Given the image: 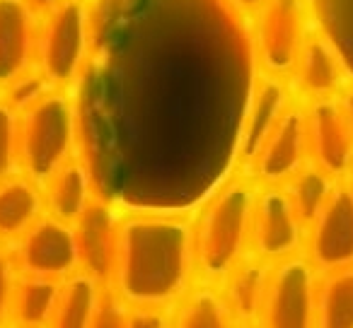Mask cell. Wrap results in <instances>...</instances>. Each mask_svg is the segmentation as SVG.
Wrapping results in <instances>:
<instances>
[{"mask_svg":"<svg viewBox=\"0 0 353 328\" xmlns=\"http://www.w3.org/2000/svg\"><path fill=\"white\" fill-rule=\"evenodd\" d=\"M285 191H288V196H290V201H293L303 225H312V220L319 215V210L324 208L327 198L332 196L327 174L317 167L300 169L295 177L288 179Z\"/></svg>","mask_w":353,"mask_h":328,"instance_id":"cell-24","label":"cell"},{"mask_svg":"<svg viewBox=\"0 0 353 328\" xmlns=\"http://www.w3.org/2000/svg\"><path fill=\"white\" fill-rule=\"evenodd\" d=\"M20 172V113L0 99V182Z\"/></svg>","mask_w":353,"mask_h":328,"instance_id":"cell-25","label":"cell"},{"mask_svg":"<svg viewBox=\"0 0 353 328\" xmlns=\"http://www.w3.org/2000/svg\"><path fill=\"white\" fill-rule=\"evenodd\" d=\"M269 275L271 265L266 261L256 259L254 254H250L218 285L235 321L259 318L261 304H264L266 297V287H269Z\"/></svg>","mask_w":353,"mask_h":328,"instance_id":"cell-18","label":"cell"},{"mask_svg":"<svg viewBox=\"0 0 353 328\" xmlns=\"http://www.w3.org/2000/svg\"><path fill=\"white\" fill-rule=\"evenodd\" d=\"M10 328H17V326H10Z\"/></svg>","mask_w":353,"mask_h":328,"instance_id":"cell-33","label":"cell"},{"mask_svg":"<svg viewBox=\"0 0 353 328\" xmlns=\"http://www.w3.org/2000/svg\"><path fill=\"white\" fill-rule=\"evenodd\" d=\"M172 328H235V316L218 285L196 283L172 311Z\"/></svg>","mask_w":353,"mask_h":328,"instance_id":"cell-21","label":"cell"},{"mask_svg":"<svg viewBox=\"0 0 353 328\" xmlns=\"http://www.w3.org/2000/svg\"><path fill=\"white\" fill-rule=\"evenodd\" d=\"M235 328H261V323L256 318H252V321H235Z\"/></svg>","mask_w":353,"mask_h":328,"instance_id":"cell-32","label":"cell"},{"mask_svg":"<svg viewBox=\"0 0 353 328\" xmlns=\"http://www.w3.org/2000/svg\"><path fill=\"white\" fill-rule=\"evenodd\" d=\"M305 150H307V118L298 109H288L242 174L254 184L276 186L303 169Z\"/></svg>","mask_w":353,"mask_h":328,"instance_id":"cell-10","label":"cell"},{"mask_svg":"<svg viewBox=\"0 0 353 328\" xmlns=\"http://www.w3.org/2000/svg\"><path fill=\"white\" fill-rule=\"evenodd\" d=\"M230 3H232V6L240 8V10L245 12V15H250V17H252L256 10H259L261 6H264L266 0H230Z\"/></svg>","mask_w":353,"mask_h":328,"instance_id":"cell-30","label":"cell"},{"mask_svg":"<svg viewBox=\"0 0 353 328\" xmlns=\"http://www.w3.org/2000/svg\"><path fill=\"white\" fill-rule=\"evenodd\" d=\"M194 285V212L121 210L109 289L126 307L174 309Z\"/></svg>","mask_w":353,"mask_h":328,"instance_id":"cell-2","label":"cell"},{"mask_svg":"<svg viewBox=\"0 0 353 328\" xmlns=\"http://www.w3.org/2000/svg\"><path fill=\"white\" fill-rule=\"evenodd\" d=\"M351 135L341 107L332 102H317L307 116V147H312L322 172H341L351 160Z\"/></svg>","mask_w":353,"mask_h":328,"instance_id":"cell-15","label":"cell"},{"mask_svg":"<svg viewBox=\"0 0 353 328\" xmlns=\"http://www.w3.org/2000/svg\"><path fill=\"white\" fill-rule=\"evenodd\" d=\"M300 220L285 188L264 186L256 191L254 220H252V254L256 259L283 261L295 254L300 244Z\"/></svg>","mask_w":353,"mask_h":328,"instance_id":"cell-9","label":"cell"},{"mask_svg":"<svg viewBox=\"0 0 353 328\" xmlns=\"http://www.w3.org/2000/svg\"><path fill=\"white\" fill-rule=\"evenodd\" d=\"M259 73L252 17L230 0H90L70 92L94 193L119 210L196 212L237 174Z\"/></svg>","mask_w":353,"mask_h":328,"instance_id":"cell-1","label":"cell"},{"mask_svg":"<svg viewBox=\"0 0 353 328\" xmlns=\"http://www.w3.org/2000/svg\"><path fill=\"white\" fill-rule=\"evenodd\" d=\"M288 89L281 83V78L259 73L252 92L250 107H247L245 121L240 131V145H237V172H245L266 142V138L274 133L283 113L288 111Z\"/></svg>","mask_w":353,"mask_h":328,"instance_id":"cell-13","label":"cell"},{"mask_svg":"<svg viewBox=\"0 0 353 328\" xmlns=\"http://www.w3.org/2000/svg\"><path fill=\"white\" fill-rule=\"evenodd\" d=\"M107 285L97 283L88 273H75L61 285L54 316L46 328H92Z\"/></svg>","mask_w":353,"mask_h":328,"instance_id":"cell-19","label":"cell"},{"mask_svg":"<svg viewBox=\"0 0 353 328\" xmlns=\"http://www.w3.org/2000/svg\"><path fill=\"white\" fill-rule=\"evenodd\" d=\"M78 155V111L70 89L51 87L20 111V172L41 184Z\"/></svg>","mask_w":353,"mask_h":328,"instance_id":"cell-4","label":"cell"},{"mask_svg":"<svg viewBox=\"0 0 353 328\" xmlns=\"http://www.w3.org/2000/svg\"><path fill=\"white\" fill-rule=\"evenodd\" d=\"M41 215L46 208L39 184L22 172L0 182V244L15 246Z\"/></svg>","mask_w":353,"mask_h":328,"instance_id":"cell-16","label":"cell"},{"mask_svg":"<svg viewBox=\"0 0 353 328\" xmlns=\"http://www.w3.org/2000/svg\"><path fill=\"white\" fill-rule=\"evenodd\" d=\"M39 20L22 0H0V89L34 68Z\"/></svg>","mask_w":353,"mask_h":328,"instance_id":"cell-14","label":"cell"},{"mask_svg":"<svg viewBox=\"0 0 353 328\" xmlns=\"http://www.w3.org/2000/svg\"><path fill=\"white\" fill-rule=\"evenodd\" d=\"M317 328H353V270L339 268L319 287Z\"/></svg>","mask_w":353,"mask_h":328,"instance_id":"cell-22","label":"cell"},{"mask_svg":"<svg viewBox=\"0 0 353 328\" xmlns=\"http://www.w3.org/2000/svg\"><path fill=\"white\" fill-rule=\"evenodd\" d=\"M12 249L22 275L68 280L80 270L73 225L59 217L41 215Z\"/></svg>","mask_w":353,"mask_h":328,"instance_id":"cell-8","label":"cell"},{"mask_svg":"<svg viewBox=\"0 0 353 328\" xmlns=\"http://www.w3.org/2000/svg\"><path fill=\"white\" fill-rule=\"evenodd\" d=\"M298 80L307 92L324 94L336 85L339 65L332 49L322 39H307L303 46V54L298 58Z\"/></svg>","mask_w":353,"mask_h":328,"instance_id":"cell-23","label":"cell"},{"mask_svg":"<svg viewBox=\"0 0 353 328\" xmlns=\"http://www.w3.org/2000/svg\"><path fill=\"white\" fill-rule=\"evenodd\" d=\"M343 113H346L348 123H351V128H353V97L346 99V104H343Z\"/></svg>","mask_w":353,"mask_h":328,"instance_id":"cell-31","label":"cell"},{"mask_svg":"<svg viewBox=\"0 0 353 328\" xmlns=\"http://www.w3.org/2000/svg\"><path fill=\"white\" fill-rule=\"evenodd\" d=\"M41 193H44V208L46 215L59 217V220L73 225L85 208L90 206L97 193H94L92 174H90L88 164L75 155L70 162H65L63 167L56 169L44 184H41Z\"/></svg>","mask_w":353,"mask_h":328,"instance_id":"cell-17","label":"cell"},{"mask_svg":"<svg viewBox=\"0 0 353 328\" xmlns=\"http://www.w3.org/2000/svg\"><path fill=\"white\" fill-rule=\"evenodd\" d=\"M256 321L261 328H317V289L307 261L290 256L271 268Z\"/></svg>","mask_w":353,"mask_h":328,"instance_id":"cell-7","label":"cell"},{"mask_svg":"<svg viewBox=\"0 0 353 328\" xmlns=\"http://www.w3.org/2000/svg\"><path fill=\"white\" fill-rule=\"evenodd\" d=\"M123 318H126V304L107 287L92 328H123Z\"/></svg>","mask_w":353,"mask_h":328,"instance_id":"cell-28","label":"cell"},{"mask_svg":"<svg viewBox=\"0 0 353 328\" xmlns=\"http://www.w3.org/2000/svg\"><path fill=\"white\" fill-rule=\"evenodd\" d=\"M90 54V0H61L39 20L34 65L54 87L70 89Z\"/></svg>","mask_w":353,"mask_h":328,"instance_id":"cell-5","label":"cell"},{"mask_svg":"<svg viewBox=\"0 0 353 328\" xmlns=\"http://www.w3.org/2000/svg\"><path fill=\"white\" fill-rule=\"evenodd\" d=\"M174 309L157 307H126L123 328H172Z\"/></svg>","mask_w":353,"mask_h":328,"instance_id":"cell-27","label":"cell"},{"mask_svg":"<svg viewBox=\"0 0 353 328\" xmlns=\"http://www.w3.org/2000/svg\"><path fill=\"white\" fill-rule=\"evenodd\" d=\"M63 280L20 275L12 297L10 326L17 328H46L54 316Z\"/></svg>","mask_w":353,"mask_h":328,"instance_id":"cell-20","label":"cell"},{"mask_svg":"<svg viewBox=\"0 0 353 328\" xmlns=\"http://www.w3.org/2000/svg\"><path fill=\"white\" fill-rule=\"evenodd\" d=\"M27 8H30V12L37 17V20H41V17L46 15V12H51L56 6H59L61 0H22Z\"/></svg>","mask_w":353,"mask_h":328,"instance_id":"cell-29","label":"cell"},{"mask_svg":"<svg viewBox=\"0 0 353 328\" xmlns=\"http://www.w3.org/2000/svg\"><path fill=\"white\" fill-rule=\"evenodd\" d=\"M312 261L319 268L339 270L353 263V193L332 191L312 220Z\"/></svg>","mask_w":353,"mask_h":328,"instance_id":"cell-12","label":"cell"},{"mask_svg":"<svg viewBox=\"0 0 353 328\" xmlns=\"http://www.w3.org/2000/svg\"><path fill=\"white\" fill-rule=\"evenodd\" d=\"M252 20L254 54L261 73L279 78L295 70L307 41L303 0H266Z\"/></svg>","mask_w":353,"mask_h":328,"instance_id":"cell-6","label":"cell"},{"mask_svg":"<svg viewBox=\"0 0 353 328\" xmlns=\"http://www.w3.org/2000/svg\"><path fill=\"white\" fill-rule=\"evenodd\" d=\"M256 191V184L237 172L194 212L196 283L221 285L228 273L252 254Z\"/></svg>","mask_w":353,"mask_h":328,"instance_id":"cell-3","label":"cell"},{"mask_svg":"<svg viewBox=\"0 0 353 328\" xmlns=\"http://www.w3.org/2000/svg\"><path fill=\"white\" fill-rule=\"evenodd\" d=\"M20 275L22 273L15 259V249L8 244H0V328H10L12 297H15Z\"/></svg>","mask_w":353,"mask_h":328,"instance_id":"cell-26","label":"cell"},{"mask_svg":"<svg viewBox=\"0 0 353 328\" xmlns=\"http://www.w3.org/2000/svg\"><path fill=\"white\" fill-rule=\"evenodd\" d=\"M119 220H121V210L104 198L94 196L83 215L73 222L80 273H88L90 278L107 287L114 268V254H117Z\"/></svg>","mask_w":353,"mask_h":328,"instance_id":"cell-11","label":"cell"}]
</instances>
